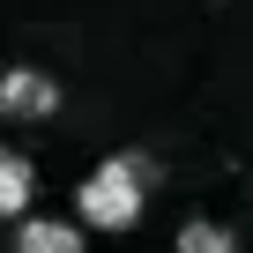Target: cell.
I'll return each instance as SVG.
<instances>
[{"label": "cell", "mask_w": 253, "mask_h": 253, "mask_svg": "<svg viewBox=\"0 0 253 253\" xmlns=\"http://www.w3.org/2000/svg\"><path fill=\"white\" fill-rule=\"evenodd\" d=\"M30 201H38V171H30V157H15L8 142H0V216H30Z\"/></svg>", "instance_id": "4"}, {"label": "cell", "mask_w": 253, "mask_h": 253, "mask_svg": "<svg viewBox=\"0 0 253 253\" xmlns=\"http://www.w3.org/2000/svg\"><path fill=\"white\" fill-rule=\"evenodd\" d=\"M15 253H82V231L67 216H23L15 223Z\"/></svg>", "instance_id": "3"}, {"label": "cell", "mask_w": 253, "mask_h": 253, "mask_svg": "<svg viewBox=\"0 0 253 253\" xmlns=\"http://www.w3.org/2000/svg\"><path fill=\"white\" fill-rule=\"evenodd\" d=\"M179 253H238V238L223 223H186L179 231Z\"/></svg>", "instance_id": "5"}, {"label": "cell", "mask_w": 253, "mask_h": 253, "mask_svg": "<svg viewBox=\"0 0 253 253\" xmlns=\"http://www.w3.org/2000/svg\"><path fill=\"white\" fill-rule=\"evenodd\" d=\"M149 186H157V164L126 149V157L97 164V171L75 186V216H89L97 231H134V223H142V201H149Z\"/></svg>", "instance_id": "1"}, {"label": "cell", "mask_w": 253, "mask_h": 253, "mask_svg": "<svg viewBox=\"0 0 253 253\" xmlns=\"http://www.w3.org/2000/svg\"><path fill=\"white\" fill-rule=\"evenodd\" d=\"M0 112L8 119H52L60 112V82L45 67H8L0 75Z\"/></svg>", "instance_id": "2"}]
</instances>
